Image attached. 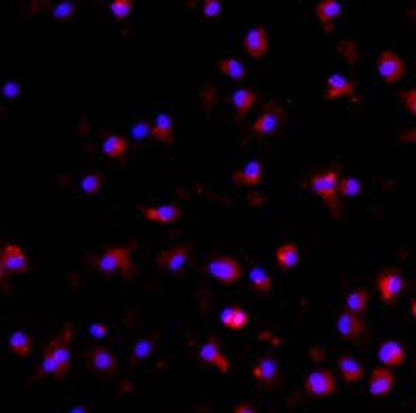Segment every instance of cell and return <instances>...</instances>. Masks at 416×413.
I'll return each instance as SVG.
<instances>
[{"label": "cell", "mask_w": 416, "mask_h": 413, "mask_svg": "<svg viewBox=\"0 0 416 413\" xmlns=\"http://www.w3.org/2000/svg\"><path fill=\"white\" fill-rule=\"evenodd\" d=\"M197 361L205 365L216 366V369L227 374L230 371V361L222 355V350L219 345V340L216 335H208V339L204 342V345L197 351Z\"/></svg>", "instance_id": "8fae6325"}, {"label": "cell", "mask_w": 416, "mask_h": 413, "mask_svg": "<svg viewBox=\"0 0 416 413\" xmlns=\"http://www.w3.org/2000/svg\"><path fill=\"white\" fill-rule=\"evenodd\" d=\"M244 50L247 51V55L252 58H263L269 51V36L267 30L263 25H258L252 28L244 36Z\"/></svg>", "instance_id": "2e32d148"}, {"label": "cell", "mask_w": 416, "mask_h": 413, "mask_svg": "<svg viewBox=\"0 0 416 413\" xmlns=\"http://www.w3.org/2000/svg\"><path fill=\"white\" fill-rule=\"evenodd\" d=\"M326 99H337L342 97H356V82L353 80L346 78L343 75H331L326 84H325V94H323Z\"/></svg>", "instance_id": "ac0fdd59"}, {"label": "cell", "mask_w": 416, "mask_h": 413, "mask_svg": "<svg viewBox=\"0 0 416 413\" xmlns=\"http://www.w3.org/2000/svg\"><path fill=\"white\" fill-rule=\"evenodd\" d=\"M252 376L261 386L269 388H280L281 386V371L274 356L258 357L252 369Z\"/></svg>", "instance_id": "9c48e42d"}, {"label": "cell", "mask_w": 416, "mask_h": 413, "mask_svg": "<svg viewBox=\"0 0 416 413\" xmlns=\"http://www.w3.org/2000/svg\"><path fill=\"white\" fill-rule=\"evenodd\" d=\"M129 148V142L123 135H115V134H106V139L103 142L102 152L104 156L111 159H121L126 154Z\"/></svg>", "instance_id": "d4e9b609"}, {"label": "cell", "mask_w": 416, "mask_h": 413, "mask_svg": "<svg viewBox=\"0 0 416 413\" xmlns=\"http://www.w3.org/2000/svg\"><path fill=\"white\" fill-rule=\"evenodd\" d=\"M377 357L384 366L387 369H395V366L404 365L407 359V351L404 345H400L396 340H385L381 343L379 351H377Z\"/></svg>", "instance_id": "d6986e66"}, {"label": "cell", "mask_w": 416, "mask_h": 413, "mask_svg": "<svg viewBox=\"0 0 416 413\" xmlns=\"http://www.w3.org/2000/svg\"><path fill=\"white\" fill-rule=\"evenodd\" d=\"M151 129H152V125L148 120H140L133 126V129H130V135L137 140H143L146 135H151Z\"/></svg>", "instance_id": "d590c367"}, {"label": "cell", "mask_w": 416, "mask_h": 413, "mask_svg": "<svg viewBox=\"0 0 416 413\" xmlns=\"http://www.w3.org/2000/svg\"><path fill=\"white\" fill-rule=\"evenodd\" d=\"M376 68L381 80L387 84H396L405 76L404 59L393 50H382L379 53Z\"/></svg>", "instance_id": "ba28073f"}, {"label": "cell", "mask_w": 416, "mask_h": 413, "mask_svg": "<svg viewBox=\"0 0 416 413\" xmlns=\"http://www.w3.org/2000/svg\"><path fill=\"white\" fill-rule=\"evenodd\" d=\"M368 303H369V294L368 290L364 288H356L354 290L346 295L345 306L346 309L354 312L357 316H364L367 309H368Z\"/></svg>", "instance_id": "484cf974"}, {"label": "cell", "mask_w": 416, "mask_h": 413, "mask_svg": "<svg viewBox=\"0 0 416 413\" xmlns=\"http://www.w3.org/2000/svg\"><path fill=\"white\" fill-rule=\"evenodd\" d=\"M276 263H279L280 269L289 271L294 269L298 263V247L294 242H286L281 244V246L275 252Z\"/></svg>", "instance_id": "83f0119b"}, {"label": "cell", "mask_w": 416, "mask_h": 413, "mask_svg": "<svg viewBox=\"0 0 416 413\" xmlns=\"http://www.w3.org/2000/svg\"><path fill=\"white\" fill-rule=\"evenodd\" d=\"M249 322L250 317L247 314V311L243 309L241 306H228V308L221 312V323L228 328V330H244V328L249 325Z\"/></svg>", "instance_id": "603a6c76"}, {"label": "cell", "mask_w": 416, "mask_h": 413, "mask_svg": "<svg viewBox=\"0 0 416 413\" xmlns=\"http://www.w3.org/2000/svg\"><path fill=\"white\" fill-rule=\"evenodd\" d=\"M151 137H154V139L160 143L173 144V123L169 116H166V113H159L152 123Z\"/></svg>", "instance_id": "cb8c5ba5"}, {"label": "cell", "mask_w": 416, "mask_h": 413, "mask_svg": "<svg viewBox=\"0 0 416 413\" xmlns=\"http://www.w3.org/2000/svg\"><path fill=\"white\" fill-rule=\"evenodd\" d=\"M364 185L357 178H343L338 180V195L345 197H356L362 193Z\"/></svg>", "instance_id": "d6a6232c"}, {"label": "cell", "mask_w": 416, "mask_h": 413, "mask_svg": "<svg viewBox=\"0 0 416 413\" xmlns=\"http://www.w3.org/2000/svg\"><path fill=\"white\" fill-rule=\"evenodd\" d=\"M283 125V109L276 101H267L264 112L252 125L253 132L258 135H269L279 131Z\"/></svg>", "instance_id": "4fadbf2b"}, {"label": "cell", "mask_w": 416, "mask_h": 413, "mask_svg": "<svg viewBox=\"0 0 416 413\" xmlns=\"http://www.w3.org/2000/svg\"><path fill=\"white\" fill-rule=\"evenodd\" d=\"M249 280H250V285L253 286V289L257 290V292H259V294L271 292L272 278H271V275H269L264 269H261V267H258V266L253 267V269L250 271Z\"/></svg>", "instance_id": "4dcf8cb0"}, {"label": "cell", "mask_w": 416, "mask_h": 413, "mask_svg": "<svg viewBox=\"0 0 416 413\" xmlns=\"http://www.w3.org/2000/svg\"><path fill=\"white\" fill-rule=\"evenodd\" d=\"M89 331L92 335H94V338L103 339L104 335L107 334V331H109V328H107V325H104V323H94V325H90Z\"/></svg>", "instance_id": "60d3db41"}, {"label": "cell", "mask_w": 416, "mask_h": 413, "mask_svg": "<svg viewBox=\"0 0 416 413\" xmlns=\"http://www.w3.org/2000/svg\"><path fill=\"white\" fill-rule=\"evenodd\" d=\"M232 413H258V410L253 407V405L243 402V404H238Z\"/></svg>", "instance_id": "7bdbcfd3"}, {"label": "cell", "mask_w": 416, "mask_h": 413, "mask_svg": "<svg viewBox=\"0 0 416 413\" xmlns=\"http://www.w3.org/2000/svg\"><path fill=\"white\" fill-rule=\"evenodd\" d=\"M104 182V174L99 171H89L82 175L80 187L87 196L97 195Z\"/></svg>", "instance_id": "1f68e13d"}, {"label": "cell", "mask_w": 416, "mask_h": 413, "mask_svg": "<svg viewBox=\"0 0 416 413\" xmlns=\"http://www.w3.org/2000/svg\"><path fill=\"white\" fill-rule=\"evenodd\" d=\"M410 314L416 320V297H413L412 302H410Z\"/></svg>", "instance_id": "ee69618b"}, {"label": "cell", "mask_w": 416, "mask_h": 413, "mask_svg": "<svg viewBox=\"0 0 416 413\" xmlns=\"http://www.w3.org/2000/svg\"><path fill=\"white\" fill-rule=\"evenodd\" d=\"M8 347L13 355H16L19 357H27L32 355L33 340L24 331H14L8 339Z\"/></svg>", "instance_id": "f1b7e54d"}, {"label": "cell", "mask_w": 416, "mask_h": 413, "mask_svg": "<svg viewBox=\"0 0 416 413\" xmlns=\"http://www.w3.org/2000/svg\"><path fill=\"white\" fill-rule=\"evenodd\" d=\"M19 90H20V87H19L18 82L8 81L4 86V95L8 97V98H13V97H16L19 94Z\"/></svg>", "instance_id": "b9f144b4"}, {"label": "cell", "mask_w": 416, "mask_h": 413, "mask_svg": "<svg viewBox=\"0 0 416 413\" xmlns=\"http://www.w3.org/2000/svg\"><path fill=\"white\" fill-rule=\"evenodd\" d=\"M190 255H191L190 244H179V246L161 250L156 257V263L160 269L164 271L179 272L183 269V266L187 264Z\"/></svg>", "instance_id": "7c38bea8"}, {"label": "cell", "mask_w": 416, "mask_h": 413, "mask_svg": "<svg viewBox=\"0 0 416 413\" xmlns=\"http://www.w3.org/2000/svg\"><path fill=\"white\" fill-rule=\"evenodd\" d=\"M218 68L224 73L228 78H232L233 81H241L245 78V67L243 66L241 61H238L235 58H226L218 61Z\"/></svg>", "instance_id": "f546056e"}, {"label": "cell", "mask_w": 416, "mask_h": 413, "mask_svg": "<svg viewBox=\"0 0 416 413\" xmlns=\"http://www.w3.org/2000/svg\"><path fill=\"white\" fill-rule=\"evenodd\" d=\"M152 350V343H151V339H143L137 343V347L134 350V357L135 359H140V357H145L146 355H149Z\"/></svg>", "instance_id": "f35d334b"}, {"label": "cell", "mask_w": 416, "mask_h": 413, "mask_svg": "<svg viewBox=\"0 0 416 413\" xmlns=\"http://www.w3.org/2000/svg\"><path fill=\"white\" fill-rule=\"evenodd\" d=\"M336 365L341 373V378L346 384H356L365 376V369L362 364L353 356H341L336 361Z\"/></svg>", "instance_id": "ffe728a7"}, {"label": "cell", "mask_w": 416, "mask_h": 413, "mask_svg": "<svg viewBox=\"0 0 416 413\" xmlns=\"http://www.w3.org/2000/svg\"><path fill=\"white\" fill-rule=\"evenodd\" d=\"M232 179L238 185L257 187L258 183L263 180V165H261L258 160H252V162L245 164L243 170L233 171Z\"/></svg>", "instance_id": "7402d4cb"}, {"label": "cell", "mask_w": 416, "mask_h": 413, "mask_svg": "<svg viewBox=\"0 0 416 413\" xmlns=\"http://www.w3.org/2000/svg\"><path fill=\"white\" fill-rule=\"evenodd\" d=\"M222 5L219 0H205L202 4V14L207 19H214L219 16Z\"/></svg>", "instance_id": "74e56055"}, {"label": "cell", "mask_w": 416, "mask_h": 413, "mask_svg": "<svg viewBox=\"0 0 416 413\" xmlns=\"http://www.w3.org/2000/svg\"><path fill=\"white\" fill-rule=\"evenodd\" d=\"M86 364L90 371L99 376L111 378L118 371V361L111 348L107 347H92L86 351Z\"/></svg>", "instance_id": "5b68a950"}, {"label": "cell", "mask_w": 416, "mask_h": 413, "mask_svg": "<svg viewBox=\"0 0 416 413\" xmlns=\"http://www.w3.org/2000/svg\"><path fill=\"white\" fill-rule=\"evenodd\" d=\"M30 269V259L27 254L22 250L18 244L6 242L0 249V273H2V281L6 278L10 272L13 273H24Z\"/></svg>", "instance_id": "52a82bcc"}, {"label": "cell", "mask_w": 416, "mask_h": 413, "mask_svg": "<svg viewBox=\"0 0 416 413\" xmlns=\"http://www.w3.org/2000/svg\"><path fill=\"white\" fill-rule=\"evenodd\" d=\"M303 387L307 395L325 397L336 392L337 382L334 373L331 370H314L306 376Z\"/></svg>", "instance_id": "30bf717a"}, {"label": "cell", "mask_w": 416, "mask_h": 413, "mask_svg": "<svg viewBox=\"0 0 416 413\" xmlns=\"http://www.w3.org/2000/svg\"><path fill=\"white\" fill-rule=\"evenodd\" d=\"M400 99L404 101L405 109L410 112L413 117H416V87L405 89L403 94H400Z\"/></svg>", "instance_id": "8d00e7d4"}, {"label": "cell", "mask_w": 416, "mask_h": 413, "mask_svg": "<svg viewBox=\"0 0 416 413\" xmlns=\"http://www.w3.org/2000/svg\"><path fill=\"white\" fill-rule=\"evenodd\" d=\"M404 277L396 267H390V269L382 271L376 278V288L379 290L381 300L384 304H393L396 298L404 290Z\"/></svg>", "instance_id": "8992f818"}, {"label": "cell", "mask_w": 416, "mask_h": 413, "mask_svg": "<svg viewBox=\"0 0 416 413\" xmlns=\"http://www.w3.org/2000/svg\"><path fill=\"white\" fill-rule=\"evenodd\" d=\"M133 8H134L133 0H114V2H111V11L114 14V19L117 22H121L126 18H129Z\"/></svg>", "instance_id": "836d02e7"}, {"label": "cell", "mask_w": 416, "mask_h": 413, "mask_svg": "<svg viewBox=\"0 0 416 413\" xmlns=\"http://www.w3.org/2000/svg\"><path fill=\"white\" fill-rule=\"evenodd\" d=\"M76 11V4L75 2H61L58 4L55 8H53V18H55L58 22H68Z\"/></svg>", "instance_id": "e575fe53"}, {"label": "cell", "mask_w": 416, "mask_h": 413, "mask_svg": "<svg viewBox=\"0 0 416 413\" xmlns=\"http://www.w3.org/2000/svg\"><path fill=\"white\" fill-rule=\"evenodd\" d=\"M314 11L323 30H325L326 33H331L334 27V20L341 16L342 5L338 4L337 0H320V2L315 5Z\"/></svg>", "instance_id": "44dd1931"}, {"label": "cell", "mask_w": 416, "mask_h": 413, "mask_svg": "<svg viewBox=\"0 0 416 413\" xmlns=\"http://www.w3.org/2000/svg\"><path fill=\"white\" fill-rule=\"evenodd\" d=\"M338 180H341L338 179V171L333 166L320 173L311 174L306 182V185L323 199V202L326 204L334 218H341L342 215V204L338 201Z\"/></svg>", "instance_id": "7a4b0ae2"}, {"label": "cell", "mask_w": 416, "mask_h": 413, "mask_svg": "<svg viewBox=\"0 0 416 413\" xmlns=\"http://www.w3.org/2000/svg\"><path fill=\"white\" fill-rule=\"evenodd\" d=\"M135 247V242L133 241L129 246H117V247H107L103 250V254L97 255L92 259V267L99 271L102 273L111 275L115 272H120L126 278H133L135 269L133 263V252Z\"/></svg>", "instance_id": "6da1fadb"}, {"label": "cell", "mask_w": 416, "mask_h": 413, "mask_svg": "<svg viewBox=\"0 0 416 413\" xmlns=\"http://www.w3.org/2000/svg\"><path fill=\"white\" fill-rule=\"evenodd\" d=\"M365 322L362 320V316L354 314V312L345 309L337 317L336 330L341 334V338L346 342H356L360 334L364 333Z\"/></svg>", "instance_id": "5bb4252c"}, {"label": "cell", "mask_w": 416, "mask_h": 413, "mask_svg": "<svg viewBox=\"0 0 416 413\" xmlns=\"http://www.w3.org/2000/svg\"><path fill=\"white\" fill-rule=\"evenodd\" d=\"M398 142L405 144H416V128L405 129V131L398 134Z\"/></svg>", "instance_id": "ab89813d"}, {"label": "cell", "mask_w": 416, "mask_h": 413, "mask_svg": "<svg viewBox=\"0 0 416 413\" xmlns=\"http://www.w3.org/2000/svg\"><path fill=\"white\" fill-rule=\"evenodd\" d=\"M257 94L250 89H238L232 97V103L235 106V112L238 118H243L249 109L253 108V104L257 103Z\"/></svg>", "instance_id": "4316f807"}, {"label": "cell", "mask_w": 416, "mask_h": 413, "mask_svg": "<svg viewBox=\"0 0 416 413\" xmlns=\"http://www.w3.org/2000/svg\"><path fill=\"white\" fill-rule=\"evenodd\" d=\"M143 216L159 224H171L179 221L183 216L182 209L177 204L166 205H154V207H142Z\"/></svg>", "instance_id": "e0dca14e"}, {"label": "cell", "mask_w": 416, "mask_h": 413, "mask_svg": "<svg viewBox=\"0 0 416 413\" xmlns=\"http://www.w3.org/2000/svg\"><path fill=\"white\" fill-rule=\"evenodd\" d=\"M395 374L387 366H376L368 378V392L372 396H387L395 386Z\"/></svg>", "instance_id": "9a60e30c"}, {"label": "cell", "mask_w": 416, "mask_h": 413, "mask_svg": "<svg viewBox=\"0 0 416 413\" xmlns=\"http://www.w3.org/2000/svg\"><path fill=\"white\" fill-rule=\"evenodd\" d=\"M208 273L222 285H233L243 278V267L233 257L214 255L207 264Z\"/></svg>", "instance_id": "277c9868"}, {"label": "cell", "mask_w": 416, "mask_h": 413, "mask_svg": "<svg viewBox=\"0 0 416 413\" xmlns=\"http://www.w3.org/2000/svg\"><path fill=\"white\" fill-rule=\"evenodd\" d=\"M73 338V326L68 323L66 325L61 333L53 339L47 347L51 356L55 357L59 366V379L66 378L72 370V356H71V345Z\"/></svg>", "instance_id": "3957f363"}]
</instances>
